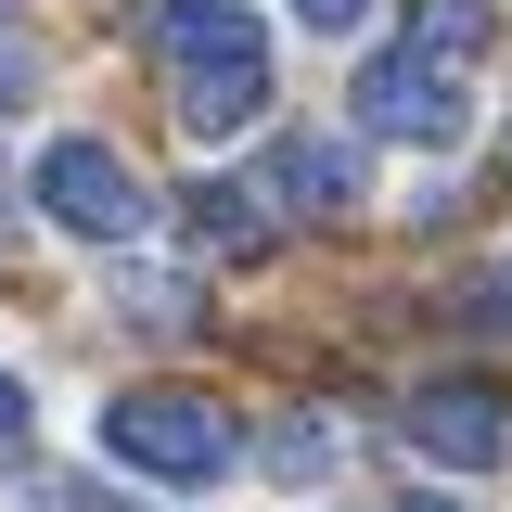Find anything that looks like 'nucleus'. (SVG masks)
Segmentation results:
<instances>
[{"label": "nucleus", "mask_w": 512, "mask_h": 512, "mask_svg": "<svg viewBox=\"0 0 512 512\" xmlns=\"http://www.w3.org/2000/svg\"><path fill=\"white\" fill-rule=\"evenodd\" d=\"M269 474H295V487L333 474V423H282V436H269Z\"/></svg>", "instance_id": "obj_9"}, {"label": "nucleus", "mask_w": 512, "mask_h": 512, "mask_svg": "<svg viewBox=\"0 0 512 512\" xmlns=\"http://www.w3.org/2000/svg\"><path fill=\"white\" fill-rule=\"evenodd\" d=\"M359 13H372V0H295V26H308V39H346Z\"/></svg>", "instance_id": "obj_10"}, {"label": "nucleus", "mask_w": 512, "mask_h": 512, "mask_svg": "<svg viewBox=\"0 0 512 512\" xmlns=\"http://www.w3.org/2000/svg\"><path fill=\"white\" fill-rule=\"evenodd\" d=\"M0 448H26V384L0 372Z\"/></svg>", "instance_id": "obj_12"}, {"label": "nucleus", "mask_w": 512, "mask_h": 512, "mask_svg": "<svg viewBox=\"0 0 512 512\" xmlns=\"http://www.w3.org/2000/svg\"><path fill=\"white\" fill-rule=\"evenodd\" d=\"M180 205H192V244H205V256H269V218H256L269 192H244V180H192Z\"/></svg>", "instance_id": "obj_7"}, {"label": "nucleus", "mask_w": 512, "mask_h": 512, "mask_svg": "<svg viewBox=\"0 0 512 512\" xmlns=\"http://www.w3.org/2000/svg\"><path fill=\"white\" fill-rule=\"evenodd\" d=\"M410 512H474V500H410Z\"/></svg>", "instance_id": "obj_14"}, {"label": "nucleus", "mask_w": 512, "mask_h": 512, "mask_svg": "<svg viewBox=\"0 0 512 512\" xmlns=\"http://www.w3.org/2000/svg\"><path fill=\"white\" fill-rule=\"evenodd\" d=\"M13 103H26V52L0 39V116H13Z\"/></svg>", "instance_id": "obj_13"}, {"label": "nucleus", "mask_w": 512, "mask_h": 512, "mask_svg": "<svg viewBox=\"0 0 512 512\" xmlns=\"http://www.w3.org/2000/svg\"><path fill=\"white\" fill-rule=\"evenodd\" d=\"M128 26H141V52L167 64V116L192 141H244L269 116V39H256L244 0H141Z\"/></svg>", "instance_id": "obj_1"}, {"label": "nucleus", "mask_w": 512, "mask_h": 512, "mask_svg": "<svg viewBox=\"0 0 512 512\" xmlns=\"http://www.w3.org/2000/svg\"><path fill=\"white\" fill-rule=\"evenodd\" d=\"M269 205H295V218H346L359 205V141H320V128H282L269 141V167H256Z\"/></svg>", "instance_id": "obj_6"}, {"label": "nucleus", "mask_w": 512, "mask_h": 512, "mask_svg": "<svg viewBox=\"0 0 512 512\" xmlns=\"http://www.w3.org/2000/svg\"><path fill=\"white\" fill-rule=\"evenodd\" d=\"M474 320H500V333H512V269H487V282H474Z\"/></svg>", "instance_id": "obj_11"}, {"label": "nucleus", "mask_w": 512, "mask_h": 512, "mask_svg": "<svg viewBox=\"0 0 512 512\" xmlns=\"http://www.w3.org/2000/svg\"><path fill=\"white\" fill-rule=\"evenodd\" d=\"M461 77H474V64L397 39V52L359 64V128H372V141H423V154H448V141H461Z\"/></svg>", "instance_id": "obj_4"}, {"label": "nucleus", "mask_w": 512, "mask_h": 512, "mask_svg": "<svg viewBox=\"0 0 512 512\" xmlns=\"http://www.w3.org/2000/svg\"><path fill=\"white\" fill-rule=\"evenodd\" d=\"M397 39L410 52H448V64H487V0H410Z\"/></svg>", "instance_id": "obj_8"}, {"label": "nucleus", "mask_w": 512, "mask_h": 512, "mask_svg": "<svg viewBox=\"0 0 512 512\" xmlns=\"http://www.w3.org/2000/svg\"><path fill=\"white\" fill-rule=\"evenodd\" d=\"M397 423H410V448H423V461H448V474H487V461L512 448V397H500V384H423Z\"/></svg>", "instance_id": "obj_5"}, {"label": "nucleus", "mask_w": 512, "mask_h": 512, "mask_svg": "<svg viewBox=\"0 0 512 512\" xmlns=\"http://www.w3.org/2000/svg\"><path fill=\"white\" fill-rule=\"evenodd\" d=\"M26 205L52 231H77V244H141V218H154V192H141V167L116 141H52L39 180H26Z\"/></svg>", "instance_id": "obj_3"}, {"label": "nucleus", "mask_w": 512, "mask_h": 512, "mask_svg": "<svg viewBox=\"0 0 512 512\" xmlns=\"http://www.w3.org/2000/svg\"><path fill=\"white\" fill-rule=\"evenodd\" d=\"M231 410L218 397H192V384H128L116 410H103V461L128 474H167V487H218L231 474Z\"/></svg>", "instance_id": "obj_2"}]
</instances>
